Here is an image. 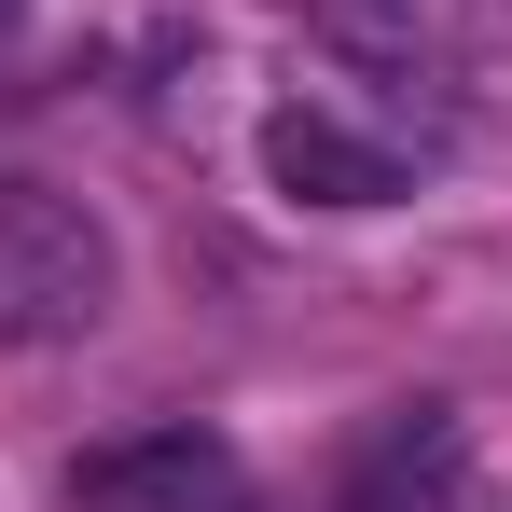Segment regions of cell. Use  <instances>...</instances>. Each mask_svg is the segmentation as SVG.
Here are the masks:
<instances>
[{"instance_id": "cell-4", "label": "cell", "mask_w": 512, "mask_h": 512, "mask_svg": "<svg viewBox=\"0 0 512 512\" xmlns=\"http://www.w3.org/2000/svg\"><path fill=\"white\" fill-rule=\"evenodd\" d=\"M333 512H485L457 416H443V402H416V416H402L388 443H374V457H360V485H346Z\"/></svg>"}, {"instance_id": "cell-5", "label": "cell", "mask_w": 512, "mask_h": 512, "mask_svg": "<svg viewBox=\"0 0 512 512\" xmlns=\"http://www.w3.org/2000/svg\"><path fill=\"white\" fill-rule=\"evenodd\" d=\"M14 28H28V0H0V42H14Z\"/></svg>"}, {"instance_id": "cell-2", "label": "cell", "mask_w": 512, "mask_h": 512, "mask_svg": "<svg viewBox=\"0 0 512 512\" xmlns=\"http://www.w3.org/2000/svg\"><path fill=\"white\" fill-rule=\"evenodd\" d=\"M70 512H250V457L222 429H139L70 457Z\"/></svg>"}, {"instance_id": "cell-3", "label": "cell", "mask_w": 512, "mask_h": 512, "mask_svg": "<svg viewBox=\"0 0 512 512\" xmlns=\"http://www.w3.org/2000/svg\"><path fill=\"white\" fill-rule=\"evenodd\" d=\"M263 180L305 194V208H388V194H402V153L360 139V125L319 111V97H291V111H263Z\"/></svg>"}, {"instance_id": "cell-1", "label": "cell", "mask_w": 512, "mask_h": 512, "mask_svg": "<svg viewBox=\"0 0 512 512\" xmlns=\"http://www.w3.org/2000/svg\"><path fill=\"white\" fill-rule=\"evenodd\" d=\"M125 305V250L84 194L0 180V346H84Z\"/></svg>"}]
</instances>
